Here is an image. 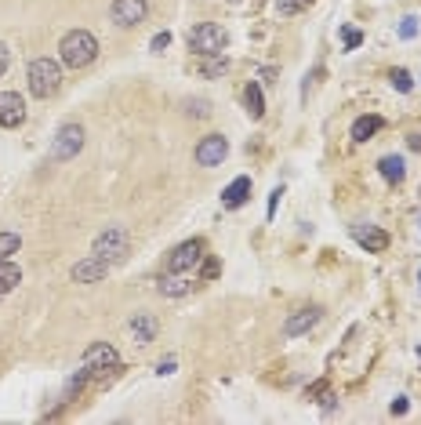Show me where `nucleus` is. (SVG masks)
<instances>
[{
	"label": "nucleus",
	"mask_w": 421,
	"mask_h": 425,
	"mask_svg": "<svg viewBox=\"0 0 421 425\" xmlns=\"http://www.w3.org/2000/svg\"><path fill=\"white\" fill-rule=\"evenodd\" d=\"M58 55H62V62H66L69 69L91 66V62L98 58V41H95V33H87V30L66 33V36H62V44H58Z\"/></svg>",
	"instance_id": "nucleus-1"
},
{
	"label": "nucleus",
	"mask_w": 421,
	"mask_h": 425,
	"mask_svg": "<svg viewBox=\"0 0 421 425\" xmlns=\"http://www.w3.org/2000/svg\"><path fill=\"white\" fill-rule=\"evenodd\" d=\"M25 80H30V95H33V98H51V95H58V84H62L58 62H51V58H33L30 69H25Z\"/></svg>",
	"instance_id": "nucleus-2"
},
{
	"label": "nucleus",
	"mask_w": 421,
	"mask_h": 425,
	"mask_svg": "<svg viewBox=\"0 0 421 425\" xmlns=\"http://www.w3.org/2000/svg\"><path fill=\"white\" fill-rule=\"evenodd\" d=\"M225 44H229V33L214 22H200L189 30V47H193L196 55H222Z\"/></svg>",
	"instance_id": "nucleus-3"
},
{
	"label": "nucleus",
	"mask_w": 421,
	"mask_h": 425,
	"mask_svg": "<svg viewBox=\"0 0 421 425\" xmlns=\"http://www.w3.org/2000/svg\"><path fill=\"white\" fill-rule=\"evenodd\" d=\"M84 364L91 367V375H95V378H117V375H120V367H124V364H120V353L113 349L109 342H95L91 349L84 353Z\"/></svg>",
	"instance_id": "nucleus-4"
},
{
	"label": "nucleus",
	"mask_w": 421,
	"mask_h": 425,
	"mask_svg": "<svg viewBox=\"0 0 421 425\" xmlns=\"http://www.w3.org/2000/svg\"><path fill=\"white\" fill-rule=\"evenodd\" d=\"M127 248H131V237H127V229H124V226H109L106 233H98L91 254H98V259H106V262L113 265L117 259H124V254H127Z\"/></svg>",
	"instance_id": "nucleus-5"
},
{
	"label": "nucleus",
	"mask_w": 421,
	"mask_h": 425,
	"mask_svg": "<svg viewBox=\"0 0 421 425\" xmlns=\"http://www.w3.org/2000/svg\"><path fill=\"white\" fill-rule=\"evenodd\" d=\"M80 149H84V127L80 124H62L58 135H55V146H51V157L55 160H73Z\"/></svg>",
	"instance_id": "nucleus-6"
},
{
	"label": "nucleus",
	"mask_w": 421,
	"mask_h": 425,
	"mask_svg": "<svg viewBox=\"0 0 421 425\" xmlns=\"http://www.w3.org/2000/svg\"><path fill=\"white\" fill-rule=\"evenodd\" d=\"M200 259H203V240H196V237L193 240H182L168 254V269H171V273H185V269H193Z\"/></svg>",
	"instance_id": "nucleus-7"
},
{
	"label": "nucleus",
	"mask_w": 421,
	"mask_h": 425,
	"mask_svg": "<svg viewBox=\"0 0 421 425\" xmlns=\"http://www.w3.org/2000/svg\"><path fill=\"white\" fill-rule=\"evenodd\" d=\"M229 157V138L225 135H207L196 146V164L200 167H218Z\"/></svg>",
	"instance_id": "nucleus-8"
},
{
	"label": "nucleus",
	"mask_w": 421,
	"mask_h": 425,
	"mask_svg": "<svg viewBox=\"0 0 421 425\" xmlns=\"http://www.w3.org/2000/svg\"><path fill=\"white\" fill-rule=\"evenodd\" d=\"M109 15H113V22H117V25H127V30H131V25L146 22L149 4H146V0H113Z\"/></svg>",
	"instance_id": "nucleus-9"
},
{
	"label": "nucleus",
	"mask_w": 421,
	"mask_h": 425,
	"mask_svg": "<svg viewBox=\"0 0 421 425\" xmlns=\"http://www.w3.org/2000/svg\"><path fill=\"white\" fill-rule=\"evenodd\" d=\"M320 316H323V309H320V305H305V309H298V313H291V316H287L284 334H287V338H298V334L312 331L316 324H320Z\"/></svg>",
	"instance_id": "nucleus-10"
},
{
	"label": "nucleus",
	"mask_w": 421,
	"mask_h": 425,
	"mask_svg": "<svg viewBox=\"0 0 421 425\" xmlns=\"http://www.w3.org/2000/svg\"><path fill=\"white\" fill-rule=\"evenodd\" d=\"M349 233H352V240L360 243L363 251H371V254H378V251H385V248H389V233H385V229H378V226L360 222V226H352Z\"/></svg>",
	"instance_id": "nucleus-11"
},
{
	"label": "nucleus",
	"mask_w": 421,
	"mask_h": 425,
	"mask_svg": "<svg viewBox=\"0 0 421 425\" xmlns=\"http://www.w3.org/2000/svg\"><path fill=\"white\" fill-rule=\"evenodd\" d=\"M76 283H98V280H106L109 276V262L106 259H98V254H87L84 262H76L73 265V273H69Z\"/></svg>",
	"instance_id": "nucleus-12"
},
{
	"label": "nucleus",
	"mask_w": 421,
	"mask_h": 425,
	"mask_svg": "<svg viewBox=\"0 0 421 425\" xmlns=\"http://www.w3.org/2000/svg\"><path fill=\"white\" fill-rule=\"evenodd\" d=\"M25 120V102L15 91H0V127H19Z\"/></svg>",
	"instance_id": "nucleus-13"
},
{
	"label": "nucleus",
	"mask_w": 421,
	"mask_h": 425,
	"mask_svg": "<svg viewBox=\"0 0 421 425\" xmlns=\"http://www.w3.org/2000/svg\"><path fill=\"white\" fill-rule=\"evenodd\" d=\"M247 197H251V178H247V175H240L236 182H229V186H225L222 204H225V208H244Z\"/></svg>",
	"instance_id": "nucleus-14"
},
{
	"label": "nucleus",
	"mask_w": 421,
	"mask_h": 425,
	"mask_svg": "<svg viewBox=\"0 0 421 425\" xmlns=\"http://www.w3.org/2000/svg\"><path fill=\"white\" fill-rule=\"evenodd\" d=\"M157 331H160V324H157V316H152V313H138V316L131 320V334H135L138 345L152 342V338H157Z\"/></svg>",
	"instance_id": "nucleus-15"
},
{
	"label": "nucleus",
	"mask_w": 421,
	"mask_h": 425,
	"mask_svg": "<svg viewBox=\"0 0 421 425\" xmlns=\"http://www.w3.org/2000/svg\"><path fill=\"white\" fill-rule=\"evenodd\" d=\"M378 171H381V178H385L389 186H396V182H403L407 164H403V157H381L378 160Z\"/></svg>",
	"instance_id": "nucleus-16"
},
{
	"label": "nucleus",
	"mask_w": 421,
	"mask_h": 425,
	"mask_svg": "<svg viewBox=\"0 0 421 425\" xmlns=\"http://www.w3.org/2000/svg\"><path fill=\"white\" fill-rule=\"evenodd\" d=\"M229 69H233V62L225 55H203V76H207V80H218Z\"/></svg>",
	"instance_id": "nucleus-17"
},
{
	"label": "nucleus",
	"mask_w": 421,
	"mask_h": 425,
	"mask_svg": "<svg viewBox=\"0 0 421 425\" xmlns=\"http://www.w3.org/2000/svg\"><path fill=\"white\" fill-rule=\"evenodd\" d=\"M244 106H247V113H251V117H254V120H258V117H262V113H265V98H262V84H247V87H244Z\"/></svg>",
	"instance_id": "nucleus-18"
},
{
	"label": "nucleus",
	"mask_w": 421,
	"mask_h": 425,
	"mask_svg": "<svg viewBox=\"0 0 421 425\" xmlns=\"http://www.w3.org/2000/svg\"><path fill=\"white\" fill-rule=\"evenodd\" d=\"M157 291L163 294V298H185V294L193 291V283H185V280H178V276H163Z\"/></svg>",
	"instance_id": "nucleus-19"
},
{
	"label": "nucleus",
	"mask_w": 421,
	"mask_h": 425,
	"mask_svg": "<svg viewBox=\"0 0 421 425\" xmlns=\"http://www.w3.org/2000/svg\"><path fill=\"white\" fill-rule=\"evenodd\" d=\"M381 131V117H360L352 124V142H367L371 135Z\"/></svg>",
	"instance_id": "nucleus-20"
},
{
	"label": "nucleus",
	"mask_w": 421,
	"mask_h": 425,
	"mask_svg": "<svg viewBox=\"0 0 421 425\" xmlns=\"http://www.w3.org/2000/svg\"><path fill=\"white\" fill-rule=\"evenodd\" d=\"M19 280H22L19 265H11V262H0V294L15 291V287H19Z\"/></svg>",
	"instance_id": "nucleus-21"
},
{
	"label": "nucleus",
	"mask_w": 421,
	"mask_h": 425,
	"mask_svg": "<svg viewBox=\"0 0 421 425\" xmlns=\"http://www.w3.org/2000/svg\"><path fill=\"white\" fill-rule=\"evenodd\" d=\"M389 80H392V87H396V91H414V76L407 73V69H392Z\"/></svg>",
	"instance_id": "nucleus-22"
},
{
	"label": "nucleus",
	"mask_w": 421,
	"mask_h": 425,
	"mask_svg": "<svg viewBox=\"0 0 421 425\" xmlns=\"http://www.w3.org/2000/svg\"><path fill=\"white\" fill-rule=\"evenodd\" d=\"M19 243H22V240H19L15 233H0V262H8L11 254L19 251Z\"/></svg>",
	"instance_id": "nucleus-23"
},
{
	"label": "nucleus",
	"mask_w": 421,
	"mask_h": 425,
	"mask_svg": "<svg viewBox=\"0 0 421 425\" xmlns=\"http://www.w3.org/2000/svg\"><path fill=\"white\" fill-rule=\"evenodd\" d=\"M312 0H276V8H280V15H298V11H305Z\"/></svg>",
	"instance_id": "nucleus-24"
},
{
	"label": "nucleus",
	"mask_w": 421,
	"mask_h": 425,
	"mask_svg": "<svg viewBox=\"0 0 421 425\" xmlns=\"http://www.w3.org/2000/svg\"><path fill=\"white\" fill-rule=\"evenodd\" d=\"M185 113H189V117H207L211 106H207V102H200V98H189L185 102Z\"/></svg>",
	"instance_id": "nucleus-25"
},
{
	"label": "nucleus",
	"mask_w": 421,
	"mask_h": 425,
	"mask_svg": "<svg viewBox=\"0 0 421 425\" xmlns=\"http://www.w3.org/2000/svg\"><path fill=\"white\" fill-rule=\"evenodd\" d=\"M341 41H345V47H360V44H363V33H360V30H349V25H345V30H341Z\"/></svg>",
	"instance_id": "nucleus-26"
},
{
	"label": "nucleus",
	"mask_w": 421,
	"mask_h": 425,
	"mask_svg": "<svg viewBox=\"0 0 421 425\" xmlns=\"http://www.w3.org/2000/svg\"><path fill=\"white\" fill-rule=\"evenodd\" d=\"M400 36H403V41L418 36V19H403V22H400Z\"/></svg>",
	"instance_id": "nucleus-27"
},
{
	"label": "nucleus",
	"mask_w": 421,
	"mask_h": 425,
	"mask_svg": "<svg viewBox=\"0 0 421 425\" xmlns=\"http://www.w3.org/2000/svg\"><path fill=\"white\" fill-rule=\"evenodd\" d=\"M222 273V265H218V259H207V265H203V280H214Z\"/></svg>",
	"instance_id": "nucleus-28"
},
{
	"label": "nucleus",
	"mask_w": 421,
	"mask_h": 425,
	"mask_svg": "<svg viewBox=\"0 0 421 425\" xmlns=\"http://www.w3.org/2000/svg\"><path fill=\"white\" fill-rule=\"evenodd\" d=\"M407 407H411V396H396V400L389 404V411H392V415H403Z\"/></svg>",
	"instance_id": "nucleus-29"
},
{
	"label": "nucleus",
	"mask_w": 421,
	"mask_h": 425,
	"mask_svg": "<svg viewBox=\"0 0 421 425\" xmlns=\"http://www.w3.org/2000/svg\"><path fill=\"white\" fill-rule=\"evenodd\" d=\"M168 44H171V33H157V36H152V51H163Z\"/></svg>",
	"instance_id": "nucleus-30"
},
{
	"label": "nucleus",
	"mask_w": 421,
	"mask_h": 425,
	"mask_svg": "<svg viewBox=\"0 0 421 425\" xmlns=\"http://www.w3.org/2000/svg\"><path fill=\"white\" fill-rule=\"evenodd\" d=\"M8 62H11V58H8V47H4V44H0V76H4V73H8Z\"/></svg>",
	"instance_id": "nucleus-31"
},
{
	"label": "nucleus",
	"mask_w": 421,
	"mask_h": 425,
	"mask_svg": "<svg viewBox=\"0 0 421 425\" xmlns=\"http://www.w3.org/2000/svg\"><path fill=\"white\" fill-rule=\"evenodd\" d=\"M157 375H174V360H163V364L157 367Z\"/></svg>",
	"instance_id": "nucleus-32"
},
{
	"label": "nucleus",
	"mask_w": 421,
	"mask_h": 425,
	"mask_svg": "<svg viewBox=\"0 0 421 425\" xmlns=\"http://www.w3.org/2000/svg\"><path fill=\"white\" fill-rule=\"evenodd\" d=\"M229 4H240V0H229Z\"/></svg>",
	"instance_id": "nucleus-33"
},
{
	"label": "nucleus",
	"mask_w": 421,
	"mask_h": 425,
	"mask_svg": "<svg viewBox=\"0 0 421 425\" xmlns=\"http://www.w3.org/2000/svg\"><path fill=\"white\" fill-rule=\"evenodd\" d=\"M418 356H421V345H418Z\"/></svg>",
	"instance_id": "nucleus-34"
},
{
	"label": "nucleus",
	"mask_w": 421,
	"mask_h": 425,
	"mask_svg": "<svg viewBox=\"0 0 421 425\" xmlns=\"http://www.w3.org/2000/svg\"><path fill=\"white\" fill-rule=\"evenodd\" d=\"M418 280H421V273H418Z\"/></svg>",
	"instance_id": "nucleus-35"
}]
</instances>
